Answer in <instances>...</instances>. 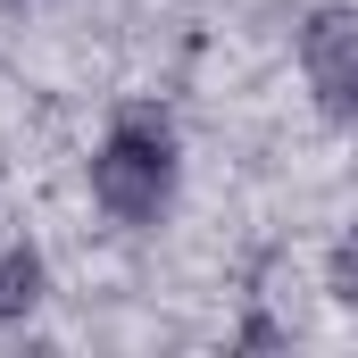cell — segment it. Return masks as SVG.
Instances as JSON below:
<instances>
[{"label": "cell", "mask_w": 358, "mask_h": 358, "mask_svg": "<svg viewBox=\"0 0 358 358\" xmlns=\"http://www.w3.org/2000/svg\"><path fill=\"white\" fill-rule=\"evenodd\" d=\"M334 300H342V308H358V217H350V234H342V242H334Z\"/></svg>", "instance_id": "4"}, {"label": "cell", "mask_w": 358, "mask_h": 358, "mask_svg": "<svg viewBox=\"0 0 358 358\" xmlns=\"http://www.w3.org/2000/svg\"><path fill=\"white\" fill-rule=\"evenodd\" d=\"M42 292H50L42 250H34V242H0V325H25V317L42 308Z\"/></svg>", "instance_id": "3"}, {"label": "cell", "mask_w": 358, "mask_h": 358, "mask_svg": "<svg viewBox=\"0 0 358 358\" xmlns=\"http://www.w3.org/2000/svg\"><path fill=\"white\" fill-rule=\"evenodd\" d=\"M183 192V150H176V125L159 108H117L100 150H92V208L125 234H150L167 225Z\"/></svg>", "instance_id": "1"}, {"label": "cell", "mask_w": 358, "mask_h": 358, "mask_svg": "<svg viewBox=\"0 0 358 358\" xmlns=\"http://www.w3.org/2000/svg\"><path fill=\"white\" fill-rule=\"evenodd\" d=\"M300 76L325 117H358V8H317L300 25Z\"/></svg>", "instance_id": "2"}]
</instances>
